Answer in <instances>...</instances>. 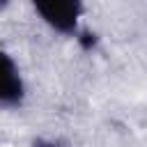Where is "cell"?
Returning <instances> with one entry per match:
<instances>
[{
	"label": "cell",
	"instance_id": "cell-1",
	"mask_svg": "<svg viewBox=\"0 0 147 147\" xmlns=\"http://www.w3.org/2000/svg\"><path fill=\"white\" fill-rule=\"evenodd\" d=\"M34 11L41 16L46 25L62 34H78V18L83 14V2L78 0H62V2H34Z\"/></svg>",
	"mask_w": 147,
	"mask_h": 147
},
{
	"label": "cell",
	"instance_id": "cell-2",
	"mask_svg": "<svg viewBox=\"0 0 147 147\" xmlns=\"http://www.w3.org/2000/svg\"><path fill=\"white\" fill-rule=\"evenodd\" d=\"M25 96V85L21 78V71L11 55L0 48V106H21Z\"/></svg>",
	"mask_w": 147,
	"mask_h": 147
},
{
	"label": "cell",
	"instance_id": "cell-3",
	"mask_svg": "<svg viewBox=\"0 0 147 147\" xmlns=\"http://www.w3.org/2000/svg\"><path fill=\"white\" fill-rule=\"evenodd\" d=\"M32 147H67L64 140H51V138H37L32 140Z\"/></svg>",
	"mask_w": 147,
	"mask_h": 147
},
{
	"label": "cell",
	"instance_id": "cell-4",
	"mask_svg": "<svg viewBox=\"0 0 147 147\" xmlns=\"http://www.w3.org/2000/svg\"><path fill=\"white\" fill-rule=\"evenodd\" d=\"M2 7H7V2H0V9H2Z\"/></svg>",
	"mask_w": 147,
	"mask_h": 147
}]
</instances>
